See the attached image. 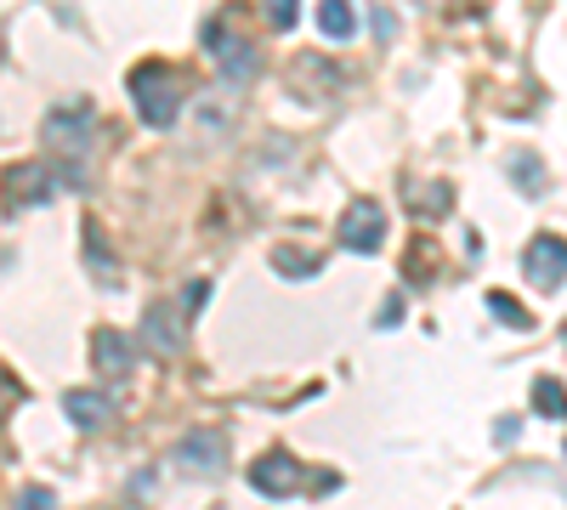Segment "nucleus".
I'll return each mask as SVG.
<instances>
[{
  "label": "nucleus",
  "mask_w": 567,
  "mask_h": 510,
  "mask_svg": "<svg viewBox=\"0 0 567 510\" xmlns=\"http://www.w3.org/2000/svg\"><path fill=\"white\" fill-rule=\"evenodd\" d=\"M454 204V188L449 182H426V193H415V211L420 216H438V211H449Z\"/></svg>",
  "instance_id": "a211bd4d"
},
{
  "label": "nucleus",
  "mask_w": 567,
  "mask_h": 510,
  "mask_svg": "<svg viewBox=\"0 0 567 510\" xmlns=\"http://www.w3.org/2000/svg\"><path fill=\"white\" fill-rule=\"evenodd\" d=\"M0 57H7V34H0Z\"/></svg>",
  "instance_id": "412c9836"
},
{
  "label": "nucleus",
  "mask_w": 567,
  "mask_h": 510,
  "mask_svg": "<svg viewBox=\"0 0 567 510\" xmlns=\"http://www.w3.org/2000/svg\"><path fill=\"white\" fill-rule=\"evenodd\" d=\"M46 199H52V170L41 159H23L0 177V204H7V211H35Z\"/></svg>",
  "instance_id": "39448f33"
},
{
  "label": "nucleus",
  "mask_w": 567,
  "mask_h": 510,
  "mask_svg": "<svg viewBox=\"0 0 567 510\" xmlns=\"http://www.w3.org/2000/svg\"><path fill=\"white\" fill-rule=\"evenodd\" d=\"M273 272H284V279H318V272H324V256H307V250L279 245V250H273Z\"/></svg>",
  "instance_id": "4468645a"
},
{
  "label": "nucleus",
  "mask_w": 567,
  "mask_h": 510,
  "mask_svg": "<svg viewBox=\"0 0 567 510\" xmlns=\"http://www.w3.org/2000/svg\"><path fill=\"white\" fill-rule=\"evenodd\" d=\"M488 313H494V318H506L511 329H533V318H528V306H522L517 295H506V290H488Z\"/></svg>",
  "instance_id": "f3484780"
},
{
  "label": "nucleus",
  "mask_w": 567,
  "mask_h": 510,
  "mask_svg": "<svg viewBox=\"0 0 567 510\" xmlns=\"http://www.w3.org/2000/svg\"><path fill=\"white\" fill-rule=\"evenodd\" d=\"M211 52L227 68V80H250L256 68H261L256 41H250V34H239V29H227V23H211Z\"/></svg>",
  "instance_id": "6e6552de"
},
{
  "label": "nucleus",
  "mask_w": 567,
  "mask_h": 510,
  "mask_svg": "<svg viewBox=\"0 0 567 510\" xmlns=\"http://www.w3.org/2000/svg\"><path fill=\"white\" fill-rule=\"evenodd\" d=\"M261 7H267V23H273L279 34L295 29V18H302V0H261Z\"/></svg>",
  "instance_id": "6ab92c4d"
},
{
  "label": "nucleus",
  "mask_w": 567,
  "mask_h": 510,
  "mask_svg": "<svg viewBox=\"0 0 567 510\" xmlns=\"http://www.w3.org/2000/svg\"><path fill=\"white\" fill-rule=\"evenodd\" d=\"M63 408H69V420L80 431H97V426L109 420V397L103 392H69V397H63Z\"/></svg>",
  "instance_id": "f8f14e48"
},
{
  "label": "nucleus",
  "mask_w": 567,
  "mask_h": 510,
  "mask_svg": "<svg viewBox=\"0 0 567 510\" xmlns=\"http://www.w3.org/2000/svg\"><path fill=\"white\" fill-rule=\"evenodd\" d=\"M131 358H137V352H131V340H125L120 329H109V324L91 329V369L103 374V381H125Z\"/></svg>",
  "instance_id": "1a4fd4ad"
},
{
  "label": "nucleus",
  "mask_w": 567,
  "mask_h": 510,
  "mask_svg": "<svg viewBox=\"0 0 567 510\" xmlns=\"http://www.w3.org/2000/svg\"><path fill=\"white\" fill-rule=\"evenodd\" d=\"M177 471H193V476H216L222 460H227V437L222 431H188L177 449H171Z\"/></svg>",
  "instance_id": "0eeeda50"
},
{
  "label": "nucleus",
  "mask_w": 567,
  "mask_h": 510,
  "mask_svg": "<svg viewBox=\"0 0 567 510\" xmlns=\"http://www.w3.org/2000/svg\"><path fill=\"white\" fill-rule=\"evenodd\" d=\"M533 408H540L545 420H567V386L551 381V374H545V381H533Z\"/></svg>",
  "instance_id": "2eb2a0df"
},
{
  "label": "nucleus",
  "mask_w": 567,
  "mask_h": 510,
  "mask_svg": "<svg viewBox=\"0 0 567 510\" xmlns=\"http://www.w3.org/2000/svg\"><path fill=\"white\" fill-rule=\"evenodd\" d=\"M7 397H12V374H7V369H0V403H7Z\"/></svg>",
  "instance_id": "aec40b11"
},
{
  "label": "nucleus",
  "mask_w": 567,
  "mask_h": 510,
  "mask_svg": "<svg viewBox=\"0 0 567 510\" xmlns=\"http://www.w3.org/2000/svg\"><path fill=\"white\" fill-rule=\"evenodd\" d=\"M143 340H148L159 358H177V352H182V324H177V306H171V301H154V306H148Z\"/></svg>",
  "instance_id": "9d476101"
},
{
  "label": "nucleus",
  "mask_w": 567,
  "mask_h": 510,
  "mask_svg": "<svg viewBox=\"0 0 567 510\" xmlns=\"http://www.w3.org/2000/svg\"><path fill=\"white\" fill-rule=\"evenodd\" d=\"M506 170L522 182V193H540V188H545V170H540V159H533L528 148H517V154L506 159Z\"/></svg>",
  "instance_id": "dca6fc26"
},
{
  "label": "nucleus",
  "mask_w": 567,
  "mask_h": 510,
  "mask_svg": "<svg viewBox=\"0 0 567 510\" xmlns=\"http://www.w3.org/2000/svg\"><path fill=\"white\" fill-rule=\"evenodd\" d=\"M522 279H528L533 290H545V295L567 284V238H562V233H540V238L522 250Z\"/></svg>",
  "instance_id": "7ed1b4c3"
},
{
  "label": "nucleus",
  "mask_w": 567,
  "mask_h": 510,
  "mask_svg": "<svg viewBox=\"0 0 567 510\" xmlns=\"http://www.w3.org/2000/svg\"><path fill=\"white\" fill-rule=\"evenodd\" d=\"M227 125H233V97L227 91H205V97H199V136L216 143Z\"/></svg>",
  "instance_id": "9b49d317"
},
{
  "label": "nucleus",
  "mask_w": 567,
  "mask_h": 510,
  "mask_svg": "<svg viewBox=\"0 0 567 510\" xmlns=\"http://www.w3.org/2000/svg\"><path fill=\"white\" fill-rule=\"evenodd\" d=\"M131 102H137L143 125H154V131L177 125V114H182V75H177V68H165V63L131 68Z\"/></svg>",
  "instance_id": "f257e3e1"
},
{
  "label": "nucleus",
  "mask_w": 567,
  "mask_h": 510,
  "mask_svg": "<svg viewBox=\"0 0 567 510\" xmlns=\"http://www.w3.org/2000/svg\"><path fill=\"white\" fill-rule=\"evenodd\" d=\"M318 29L329 34V41H347V34L358 29L352 0H318Z\"/></svg>",
  "instance_id": "ddd939ff"
},
{
  "label": "nucleus",
  "mask_w": 567,
  "mask_h": 510,
  "mask_svg": "<svg viewBox=\"0 0 567 510\" xmlns=\"http://www.w3.org/2000/svg\"><path fill=\"white\" fill-rule=\"evenodd\" d=\"M91 125H97V114H91V102H57V109L41 120V136H46V148L52 154H63V159H80L86 148H91Z\"/></svg>",
  "instance_id": "f03ea898"
},
{
  "label": "nucleus",
  "mask_w": 567,
  "mask_h": 510,
  "mask_svg": "<svg viewBox=\"0 0 567 510\" xmlns=\"http://www.w3.org/2000/svg\"><path fill=\"white\" fill-rule=\"evenodd\" d=\"M307 483V471L302 465H295L284 449H273V454H261L256 465H250V488L256 494H267V499H290L295 488H302Z\"/></svg>",
  "instance_id": "423d86ee"
},
{
  "label": "nucleus",
  "mask_w": 567,
  "mask_h": 510,
  "mask_svg": "<svg viewBox=\"0 0 567 510\" xmlns=\"http://www.w3.org/2000/svg\"><path fill=\"white\" fill-rule=\"evenodd\" d=\"M381 245H386V211H381V199H352L347 216H341V250L375 256Z\"/></svg>",
  "instance_id": "20e7f679"
}]
</instances>
